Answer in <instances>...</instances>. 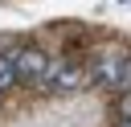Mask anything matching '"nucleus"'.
I'll return each mask as SVG.
<instances>
[{
  "label": "nucleus",
  "instance_id": "f257e3e1",
  "mask_svg": "<svg viewBox=\"0 0 131 127\" xmlns=\"http://www.w3.org/2000/svg\"><path fill=\"white\" fill-rule=\"evenodd\" d=\"M86 82V66H78L74 57H57V61H49L45 66V74H41V90H49V94H66V90H78Z\"/></svg>",
  "mask_w": 131,
  "mask_h": 127
},
{
  "label": "nucleus",
  "instance_id": "f03ea898",
  "mask_svg": "<svg viewBox=\"0 0 131 127\" xmlns=\"http://www.w3.org/2000/svg\"><path fill=\"white\" fill-rule=\"evenodd\" d=\"M86 78L102 90H127V53H98L90 61Z\"/></svg>",
  "mask_w": 131,
  "mask_h": 127
},
{
  "label": "nucleus",
  "instance_id": "7ed1b4c3",
  "mask_svg": "<svg viewBox=\"0 0 131 127\" xmlns=\"http://www.w3.org/2000/svg\"><path fill=\"white\" fill-rule=\"evenodd\" d=\"M45 66H49V57H45L41 49H20V53H12V70H16V82H20V86H37L41 74H45Z\"/></svg>",
  "mask_w": 131,
  "mask_h": 127
},
{
  "label": "nucleus",
  "instance_id": "20e7f679",
  "mask_svg": "<svg viewBox=\"0 0 131 127\" xmlns=\"http://www.w3.org/2000/svg\"><path fill=\"white\" fill-rule=\"evenodd\" d=\"M16 86V70H12V53H4L0 57V94L4 90H12Z\"/></svg>",
  "mask_w": 131,
  "mask_h": 127
},
{
  "label": "nucleus",
  "instance_id": "39448f33",
  "mask_svg": "<svg viewBox=\"0 0 131 127\" xmlns=\"http://www.w3.org/2000/svg\"><path fill=\"white\" fill-rule=\"evenodd\" d=\"M119 127H131V123H127V119H119Z\"/></svg>",
  "mask_w": 131,
  "mask_h": 127
}]
</instances>
